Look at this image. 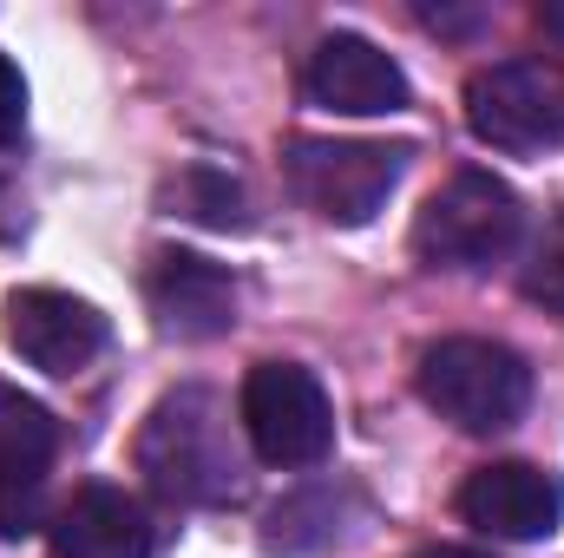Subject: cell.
<instances>
[{
  "label": "cell",
  "mask_w": 564,
  "mask_h": 558,
  "mask_svg": "<svg viewBox=\"0 0 564 558\" xmlns=\"http://www.w3.org/2000/svg\"><path fill=\"white\" fill-rule=\"evenodd\" d=\"M139 473L177 506H230L243 493V453L230 408L210 388L164 395L139 427Z\"/></svg>",
  "instance_id": "1"
},
{
  "label": "cell",
  "mask_w": 564,
  "mask_h": 558,
  "mask_svg": "<svg viewBox=\"0 0 564 558\" xmlns=\"http://www.w3.org/2000/svg\"><path fill=\"white\" fill-rule=\"evenodd\" d=\"M414 382H421L426 408L453 420L459 433H506L532 408V368L506 342H479V335L433 342L414 368Z\"/></svg>",
  "instance_id": "2"
},
{
  "label": "cell",
  "mask_w": 564,
  "mask_h": 558,
  "mask_svg": "<svg viewBox=\"0 0 564 558\" xmlns=\"http://www.w3.org/2000/svg\"><path fill=\"white\" fill-rule=\"evenodd\" d=\"M525 230L519 191L492 171H453L414 217V257L426 270H486Z\"/></svg>",
  "instance_id": "3"
},
{
  "label": "cell",
  "mask_w": 564,
  "mask_h": 558,
  "mask_svg": "<svg viewBox=\"0 0 564 558\" xmlns=\"http://www.w3.org/2000/svg\"><path fill=\"white\" fill-rule=\"evenodd\" d=\"M408 144L381 139H295L289 144V191L341 230H361L388 211L394 184L408 178Z\"/></svg>",
  "instance_id": "4"
},
{
  "label": "cell",
  "mask_w": 564,
  "mask_h": 558,
  "mask_svg": "<svg viewBox=\"0 0 564 558\" xmlns=\"http://www.w3.org/2000/svg\"><path fill=\"white\" fill-rule=\"evenodd\" d=\"M243 433L270 466H315L335 447V408L302 362H257L243 375Z\"/></svg>",
  "instance_id": "5"
},
{
  "label": "cell",
  "mask_w": 564,
  "mask_h": 558,
  "mask_svg": "<svg viewBox=\"0 0 564 558\" xmlns=\"http://www.w3.org/2000/svg\"><path fill=\"white\" fill-rule=\"evenodd\" d=\"M466 126L492 151L564 144V60H499L466 86Z\"/></svg>",
  "instance_id": "6"
},
{
  "label": "cell",
  "mask_w": 564,
  "mask_h": 558,
  "mask_svg": "<svg viewBox=\"0 0 564 558\" xmlns=\"http://www.w3.org/2000/svg\"><path fill=\"white\" fill-rule=\"evenodd\" d=\"M302 93L341 119H388V112H408V99H414L401 60L361 33H328L302 66Z\"/></svg>",
  "instance_id": "7"
},
{
  "label": "cell",
  "mask_w": 564,
  "mask_h": 558,
  "mask_svg": "<svg viewBox=\"0 0 564 558\" xmlns=\"http://www.w3.org/2000/svg\"><path fill=\"white\" fill-rule=\"evenodd\" d=\"M459 519L479 526L486 539H512V546L552 539L564 519V480L532 460H492L459 486Z\"/></svg>",
  "instance_id": "8"
},
{
  "label": "cell",
  "mask_w": 564,
  "mask_h": 558,
  "mask_svg": "<svg viewBox=\"0 0 564 558\" xmlns=\"http://www.w3.org/2000/svg\"><path fill=\"white\" fill-rule=\"evenodd\" d=\"M7 348L46 375H79L106 348V315L66 289H13L7 296Z\"/></svg>",
  "instance_id": "9"
},
{
  "label": "cell",
  "mask_w": 564,
  "mask_h": 558,
  "mask_svg": "<svg viewBox=\"0 0 564 558\" xmlns=\"http://www.w3.org/2000/svg\"><path fill=\"white\" fill-rule=\"evenodd\" d=\"M144 302L158 315L164 335L177 342H217L230 335L237 322V277L210 257H191V250H164L144 277Z\"/></svg>",
  "instance_id": "10"
},
{
  "label": "cell",
  "mask_w": 564,
  "mask_h": 558,
  "mask_svg": "<svg viewBox=\"0 0 564 558\" xmlns=\"http://www.w3.org/2000/svg\"><path fill=\"white\" fill-rule=\"evenodd\" d=\"M53 447H59L53 415L33 395L0 382V533H26L33 526L40 486L53 473Z\"/></svg>",
  "instance_id": "11"
},
{
  "label": "cell",
  "mask_w": 564,
  "mask_h": 558,
  "mask_svg": "<svg viewBox=\"0 0 564 558\" xmlns=\"http://www.w3.org/2000/svg\"><path fill=\"white\" fill-rule=\"evenodd\" d=\"M151 513L126 486H86L53 519V558H151Z\"/></svg>",
  "instance_id": "12"
},
{
  "label": "cell",
  "mask_w": 564,
  "mask_h": 558,
  "mask_svg": "<svg viewBox=\"0 0 564 558\" xmlns=\"http://www.w3.org/2000/svg\"><path fill=\"white\" fill-rule=\"evenodd\" d=\"M361 526V500L348 486H308L295 500H282L263 526V546L276 558H308V552H328V546H348Z\"/></svg>",
  "instance_id": "13"
},
{
  "label": "cell",
  "mask_w": 564,
  "mask_h": 558,
  "mask_svg": "<svg viewBox=\"0 0 564 558\" xmlns=\"http://www.w3.org/2000/svg\"><path fill=\"white\" fill-rule=\"evenodd\" d=\"M171 197L184 204V217H197V224H210V230H243V224H250L237 178H224V171H210V164H191V171L171 184Z\"/></svg>",
  "instance_id": "14"
},
{
  "label": "cell",
  "mask_w": 564,
  "mask_h": 558,
  "mask_svg": "<svg viewBox=\"0 0 564 558\" xmlns=\"http://www.w3.org/2000/svg\"><path fill=\"white\" fill-rule=\"evenodd\" d=\"M519 289H525V302H539L545 315H564V217H552V224L539 230V244L525 250Z\"/></svg>",
  "instance_id": "15"
},
{
  "label": "cell",
  "mask_w": 564,
  "mask_h": 558,
  "mask_svg": "<svg viewBox=\"0 0 564 558\" xmlns=\"http://www.w3.org/2000/svg\"><path fill=\"white\" fill-rule=\"evenodd\" d=\"M20 126H26V86H20L13 60L0 53V144H13V139H20Z\"/></svg>",
  "instance_id": "16"
},
{
  "label": "cell",
  "mask_w": 564,
  "mask_h": 558,
  "mask_svg": "<svg viewBox=\"0 0 564 558\" xmlns=\"http://www.w3.org/2000/svg\"><path fill=\"white\" fill-rule=\"evenodd\" d=\"M421 558H486V552H466V546H426Z\"/></svg>",
  "instance_id": "17"
},
{
  "label": "cell",
  "mask_w": 564,
  "mask_h": 558,
  "mask_svg": "<svg viewBox=\"0 0 564 558\" xmlns=\"http://www.w3.org/2000/svg\"><path fill=\"white\" fill-rule=\"evenodd\" d=\"M545 26H552V33H564V7H545Z\"/></svg>",
  "instance_id": "18"
}]
</instances>
